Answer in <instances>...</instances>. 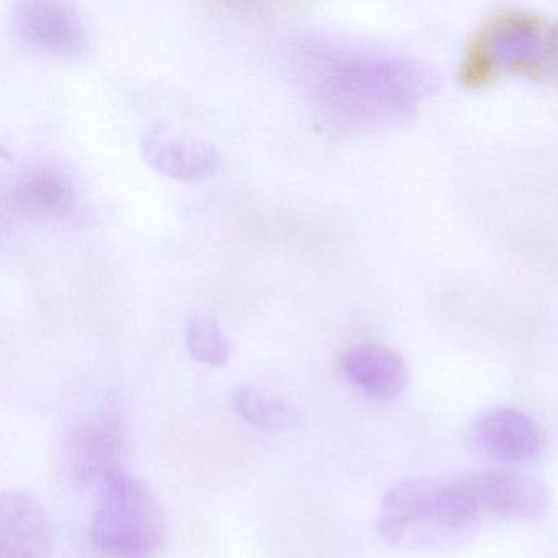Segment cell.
Instances as JSON below:
<instances>
[{
	"instance_id": "5",
	"label": "cell",
	"mask_w": 558,
	"mask_h": 558,
	"mask_svg": "<svg viewBox=\"0 0 558 558\" xmlns=\"http://www.w3.org/2000/svg\"><path fill=\"white\" fill-rule=\"evenodd\" d=\"M19 40L35 53L76 60L86 50V21L76 5L57 0H22L12 11Z\"/></svg>"
},
{
	"instance_id": "2",
	"label": "cell",
	"mask_w": 558,
	"mask_h": 558,
	"mask_svg": "<svg viewBox=\"0 0 558 558\" xmlns=\"http://www.w3.org/2000/svg\"><path fill=\"white\" fill-rule=\"evenodd\" d=\"M90 538L110 558H153L168 542V522L158 496L138 476L120 472L97 493Z\"/></svg>"
},
{
	"instance_id": "8",
	"label": "cell",
	"mask_w": 558,
	"mask_h": 558,
	"mask_svg": "<svg viewBox=\"0 0 558 558\" xmlns=\"http://www.w3.org/2000/svg\"><path fill=\"white\" fill-rule=\"evenodd\" d=\"M54 525L44 502L28 492L0 495V558H51Z\"/></svg>"
},
{
	"instance_id": "14",
	"label": "cell",
	"mask_w": 558,
	"mask_h": 558,
	"mask_svg": "<svg viewBox=\"0 0 558 558\" xmlns=\"http://www.w3.org/2000/svg\"><path fill=\"white\" fill-rule=\"evenodd\" d=\"M185 344L194 361L208 367H223L231 357V344L218 323L202 313H192L185 326Z\"/></svg>"
},
{
	"instance_id": "12",
	"label": "cell",
	"mask_w": 558,
	"mask_h": 558,
	"mask_svg": "<svg viewBox=\"0 0 558 558\" xmlns=\"http://www.w3.org/2000/svg\"><path fill=\"white\" fill-rule=\"evenodd\" d=\"M485 53L493 66H534L545 54L544 32L527 19H508L489 32Z\"/></svg>"
},
{
	"instance_id": "10",
	"label": "cell",
	"mask_w": 558,
	"mask_h": 558,
	"mask_svg": "<svg viewBox=\"0 0 558 558\" xmlns=\"http://www.w3.org/2000/svg\"><path fill=\"white\" fill-rule=\"evenodd\" d=\"M342 372L357 390L377 400H393L410 381L403 359L380 344H357L342 357Z\"/></svg>"
},
{
	"instance_id": "6",
	"label": "cell",
	"mask_w": 558,
	"mask_h": 558,
	"mask_svg": "<svg viewBox=\"0 0 558 558\" xmlns=\"http://www.w3.org/2000/svg\"><path fill=\"white\" fill-rule=\"evenodd\" d=\"M460 483L480 515L534 521L547 515L551 508L550 492L537 480L521 473H483Z\"/></svg>"
},
{
	"instance_id": "11",
	"label": "cell",
	"mask_w": 558,
	"mask_h": 558,
	"mask_svg": "<svg viewBox=\"0 0 558 558\" xmlns=\"http://www.w3.org/2000/svg\"><path fill=\"white\" fill-rule=\"evenodd\" d=\"M74 198L73 179L53 162L28 166L15 182V205L27 217H64L73 208Z\"/></svg>"
},
{
	"instance_id": "3",
	"label": "cell",
	"mask_w": 558,
	"mask_h": 558,
	"mask_svg": "<svg viewBox=\"0 0 558 558\" xmlns=\"http://www.w3.org/2000/svg\"><path fill=\"white\" fill-rule=\"evenodd\" d=\"M407 71L377 61H348L332 68L325 80L326 94L348 112L375 116L393 112L411 99Z\"/></svg>"
},
{
	"instance_id": "9",
	"label": "cell",
	"mask_w": 558,
	"mask_h": 558,
	"mask_svg": "<svg viewBox=\"0 0 558 558\" xmlns=\"http://www.w3.org/2000/svg\"><path fill=\"white\" fill-rule=\"evenodd\" d=\"M472 440L485 456L501 463L527 462L538 456L542 447L537 424L512 408L483 414L473 424Z\"/></svg>"
},
{
	"instance_id": "1",
	"label": "cell",
	"mask_w": 558,
	"mask_h": 558,
	"mask_svg": "<svg viewBox=\"0 0 558 558\" xmlns=\"http://www.w3.org/2000/svg\"><path fill=\"white\" fill-rule=\"evenodd\" d=\"M482 515L462 483L404 480L391 486L377 514V532L391 547L423 554L462 548L476 537Z\"/></svg>"
},
{
	"instance_id": "7",
	"label": "cell",
	"mask_w": 558,
	"mask_h": 558,
	"mask_svg": "<svg viewBox=\"0 0 558 558\" xmlns=\"http://www.w3.org/2000/svg\"><path fill=\"white\" fill-rule=\"evenodd\" d=\"M143 158L159 174L181 182H202L217 174L221 165L218 149L208 140L175 132L155 123L143 132Z\"/></svg>"
},
{
	"instance_id": "13",
	"label": "cell",
	"mask_w": 558,
	"mask_h": 558,
	"mask_svg": "<svg viewBox=\"0 0 558 558\" xmlns=\"http://www.w3.org/2000/svg\"><path fill=\"white\" fill-rule=\"evenodd\" d=\"M234 413L250 424L266 430H286L300 423V411L292 401L257 387L238 388L234 391Z\"/></svg>"
},
{
	"instance_id": "4",
	"label": "cell",
	"mask_w": 558,
	"mask_h": 558,
	"mask_svg": "<svg viewBox=\"0 0 558 558\" xmlns=\"http://www.w3.org/2000/svg\"><path fill=\"white\" fill-rule=\"evenodd\" d=\"M126 450L125 421L116 404L107 403L87 416L70 442V472L81 489H97L123 472Z\"/></svg>"
}]
</instances>
